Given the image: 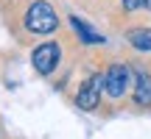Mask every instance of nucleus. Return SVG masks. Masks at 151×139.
<instances>
[{
  "mask_svg": "<svg viewBox=\"0 0 151 139\" xmlns=\"http://www.w3.org/2000/svg\"><path fill=\"white\" fill-rule=\"evenodd\" d=\"M137 6H143V0H123V9L126 11H134Z\"/></svg>",
  "mask_w": 151,
  "mask_h": 139,
  "instance_id": "8",
  "label": "nucleus"
},
{
  "mask_svg": "<svg viewBox=\"0 0 151 139\" xmlns=\"http://www.w3.org/2000/svg\"><path fill=\"white\" fill-rule=\"evenodd\" d=\"M31 61H34V70H37L39 75L53 72V70H56V64H59V45H53V42L39 45V48L34 50Z\"/></svg>",
  "mask_w": 151,
  "mask_h": 139,
  "instance_id": "3",
  "label": "nucleus"
},
{
  "mask_svg": "<svg viewBox=\"0 0 151 139\" xmlns=\"http://www.w3.org/2000/svg\"><path fill=\"white\" fill-rule=\"evenodd\" d=\"M134 103H137V106H148V103H151V75L148 72H137Z\"/></svg>",
  "mask_w": 151,
  "mask_h": 139,
  "instance_id": "5",
  "label": "nucleus"
},
{
  "mask_svg": "<svg viewBox=\"0 0 151 139\" xmlns=\"http://www.w3.org/2000/svg\"><path fill=\"white\" fill-rule=\"evenodd\" d=\"M129 45L137 50H151V31H146V28L129 31Z\"/></svg>",
  "mask_w": 151,
  "mask_h": 139,
  "instance_id": "7",
  "label": "nucleus"
},
{
  "mask_svg": "<svg viewBox=\"0 0 151 139\" xmlns=\"http://www.w3.org/2000/svg\"><path fill=\"white\" fill-rule=\"evenodd\" d=\"M143 6H146V9H151V0H143Z\"/></svg>",
  "mask_w": 151,
  "mask_h": 139,
  "instance_id": "9",
  "label": "nucleus"
},
{
  "mask_svg": "<svg viewBox=\"0 0 151 139\" xmlns=\"http://www.w3.org/2000/svg\"><path fill=\"white\" fill-rule=\"evenodd\" d=\"M101 92H104V75H95V78H90L87 84H81L78 89V97H76V103H78L81 109H95L98 100H101Z\"/></svg>",
  "mask_w": 151,
  "mask_h": 139,
  "instance_id": "4",
  "label": "nucleus"
},
{
  "mask_svg": "<svg viewBox=\"0 0 151 139\" xmlns=\"http://www.w3.org/2000/svg\"><path fill=\"white\" fill-rule=\"evenodd\" d=\"M56 25H59V17H56L53 6L45 3V0L31 3V9L25 11V28L34 33H50Z\"/></svg>",
  "mask_w": 151,
  "mask_h": 139,
  "instance_id": "1",
  "label": "nucleus"
},
{
  "mask_svg": "<svg viewBox=\"0 0 151 139\" xmlns=\"http://www.w3.org/2000/svg\"><path fill=\"white\" fill-rule=\"evenodd\" d=\"M70 22H73V28L78 31V36L84 39V42H90V45H101V42H104V36H101V33H95L90 25H84V22H81L78 17H73Z\"/></svg>",
  "mask_w": 151,
  "mask_h": 139,
  "instance_id": "6",
  "label": "nucleus"
},
{
  "mask_svg": "<svg viewBox=\"0 0 151 139\" xmlns=\"http://www.w3.org/2000/svg\"><path fill=\"white\" fill-rule=\"evenodd\" d=\"M132 78H134V75H132V70L126 64H112L106 70V75H104V89H106V95L109 97H120L129 89Z\"/></svg>",
  "mask_w": 151,
  "mask_h": 139,
  "instance_id": "2",
  "label": "nucleus"
}]
</instances>
